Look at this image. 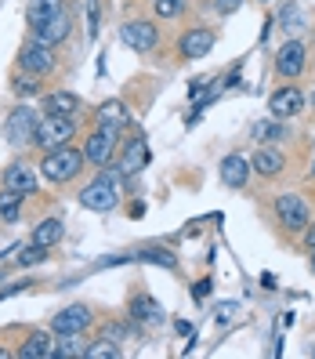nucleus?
Returning <instances> with one entry per match:
<instances>
[{
  "mask_svg": "<svg viewBox=\"0 0 315 359\" xmlns=\"http://www.w3.org/2000/svg\"><path fill=\"white\" fill-rule=\"evenodd\" d=\"M120 185H123L120 163H116V167L105 163V171L80 193V203L88 207V210H98V215H105V210H113V207L120 203Z\"/></svg>",
  "mask_w": 315,
  "mask_h": 359,
  "instance_id": "1",
  "label": "nucleus"
},
{
  "mask_svg": "<svg viewBox=\"0 0 315 359\" xmlns=\"http://www.w3.org/2000/svg\"><path fill=\"white\" fill-rule=\"evenodd\" d=\"M83 153H76V149H69V145H62V149H51L48 156H44V163H40V175H44L51 185H66V182H73L80 171H83Z\"/></svg>",
  "mask_w": 315,
  "mask_h": 359,
  "instance_id": "2",
  "label": "nucleus"
},
{
  "mask_svg": "<svg viewBox=\"0 0 315 359\" xmlns=\"http://www.w3.org/2000/svg\"><path fill=\"white\" fill-rule=\"evenodd\" d=\"M36 109H29V105H15V109L8 113L4 120V138L8 145H15V149H22V145H36Z\"/></svg>",
  "mask_w": 315,
  "mask_h": 359,
  "instance_id": "3",
  "label": "nucleus"
},
{
  "mask_svg": "<svg viewBox=\"0 0 315 359\" xmlns=\"http://www.w3.org/2000/svg\"><path fill=\"white\" fill-rule=\"evenodd\" d=\"M69 138H73V116H55V113L40 116V123H36V145L44 153L69 145Z\"/></svg>",
  "mask_w": 315,
  "mask_h": 359,
  "instance_id": "4",
  "label": "nucleus"
},
{
  "mask_svg": "<svg viewBox=\"0 0 315 359\" xmlns=\"http://www.w3.org/2000/svg\"><path fill=\"white\" fill-rule=\"evenodd\" d=\"M120 40H123L131 51L149 55V51H156V44H160V33H156L153 22H145V18H131V22L120 26Z\"/></svg>",
  "mask_w": 315,
  "mask_h": 359,
  "instance_id": "5",
  "label": "nucleus"
},
{
  "mask_svg": "<svg viewBox=\"0 0 315 359\" xmlns=\"http://www.w3.org/2000/svg\"><path fill=\"white\" fill-rule=\"evenodd\" d=\"M276 218L283 222V229H290V232H304L308 229V203L298 196V193H283V196H276Z\"/></svg>",
  "mask_w": 315,
  "mask_h": 359,
  "instance_id": "6",
  "label": "nucleus"
},
{
  "mask_svg": "<svg viewBox=\"0 0 315 359\" xmlns=\"http://www.w3.org/2000/svg\"><path fill=\"white\" fill-rule=\"evenodd\" d=\"M18 66H22L26 73L44 76V73H51V69H55V48L33 36L29 44H22V51H18Z\"/></svg>",
  "mask_w": 315,
  "mask_h": 359,
  "instance_id": "7",
  "label": "nucleus"
},
{
  "mask_svg": "<svg viewBox=\"0 0 315 359\" xmlns=\"http://www.w3.org/2000/svg\"><path fill=\"white\" fill-rule=\"evenodd\" d=\"M91 327V309L88 305H66L62 312H55L51 316V330L58 334V337H76V334H83Z\"/></svg>",
  "mask_w": 315,
  "mask_h": 359,
  "instance_id": "8",
  "label": "nucleus"
},
{
  "mask_svg": "<svg viewBox=\"0 0 315 359\" xmlns=\"http://www.w3.org/2000/svg\"><path fill=\"white\" fill-rule=\"evenodd\" d=\"M116 138H120V131L98 128L88 142H83V156H88L91 163H98V167H105V163L113 160V153H116Z\"/></svg>",
  "mask_w": 315,
  "mask_h": 359,
  "instance_id": "9",
  "label": "nucleus"
},
{
  "mask_svg": "<svg viewBox=\"0 0 315 359\" xmlns=\"http://www.w3.org/2000/svg\"><path fill=\"white\" fill-rule=\"evenodd\" d=\"M304 62H308V51H304L301 40H286V44L279 48V55H276V69L293 80V76L304 73Z\"/></svg>",
  "mask_w": 315,
  "mask_h": 359,
  "instance_id": "10",
  "label": "nucleus"
},
{
  "mask_svg": "<svg viewBox=\"0 0 315 359\" xmlns=\"http://www.w3.org/2000/svg\"><path fill=\"white\" fill-rule=\"evenodd\" d=\"M268 109H272V116H276V120L298 116V113L304 109V95H301L298 88H293V83H290V88H279L276 95L268 98Z\"/></svg>",
  "mask_w": 315,
  "mask_h": 359,
  "instance_id": "11",
  "label": "nucleus"
},
{
  "mask_svg": "<svg viewBox=\"0 0 315 359\" xmlns=\"http://www.w3.org/2000/svg\"><path fill=\"white\" fill-rule=\"evenodd\" d=\"M214 44H218V36L210 33V29H188L181 36L178 51H181V58H203V55L214 51Z\"/></svg>",
  "mask_w": 315,
  "mask_h": 359,
  "instance_id": "12",
  "label": "nucleus"
},
{
  "mask_svg": "<svg viewBox=\"0 0 315 359\" xmlns=\"http://www.w3.org/2000/svg\"><path fill=\"white\" fill-rule=\"evenodd\" d=\"M4 189H15L22 196H33L36 193V171L29 163H11L4 171Z\"/></svg>",
  "mask_w": 315,
  "mask_h": 359,
  "instance_id": "13",
  "label": "nucleus"
},
{
  "mask_svg": "<svg viewBox=\"0 0 315 359\" xmlns=\"http://www.w3.org/2000/svg\"><path fill=\"white\" fill-rule=\"evenodd\" d=\"M58 11H66V8H62V0H29V4H26V22L33 29H40V26H48Z\"/></svg>",
  "mask_w": 315,
  "mask_h": 359,
  "instance_id": "14",
  "label": "nucleus"
},
{
  "mask_svg": "<svg viewBox=\"0 0 315 359\" xmlns=\"http://www.w3.org/2000/svg\"><path fill=\"white\" fill-rule=\"evenodd\" d=\"M18 355H22V359H51L55 355V337L44 334V330H33L26 337V345L18 348Z\"/></svg>",
  "mask_w": 315,
  "mask_h": 359,
  "instance_id": "15",
  "label": "nucleus"
},
{
  "mask_svg": "<svg viewBox=\"0 0 315 359\" xmlns=\"http://www.w3.org/2000/svg\"><path fill=\"white\" fill-rule=\"evenodd\" d=\"M69 29H73V22H69V15L66 11H58L55 18H51V22L48 26H40V29H33V36L36 40H44V44H62V40H66L69 36Z\"/></svg>",
  "mask_w": 315,
  "mask_h": 359,
  "instance_id": "16",
  "label": "nucleus"
},
{
  "mask_svg": "<svg viewBox=\"0 0 315 359\" xmlns=\"http://www.w3.org/2000/svg\"><path fill=\"white\" fill-rule=\"evenodd\" d=\"M145 160H149V149H145V142H141V138L127 142V149H123V156H120V171H123V178H134L141 167H145Z\"/></svg>",
  "mask_w": 315,
  "mask_h": 359,
  "instance_id": "17",
  "label": "nucleus"
},
{
  "mask_svg": "<svg viewBox=\"0 0 315 359\" xmlns=\"http://www.w3.org/2000/svg\"><path fill=\"white\" fill-rule=\"evenodd\" d=\"M246 178H250V163L243 160V156H225L221 160V182L228 185V189H243L246 185Z\"/></svg>",
  "mask_w": 315,
  "mask_h": 359,
  "instance_id": "18",
  "label": "nucleus"
},
{
  "mask_svg": "<svg viewBox=\"0 0 315 359\" xmlns=\"http://www.w3.org/2000/svg\"><path fill=\"white\" fill-rule=\"evenodd\" d=\"M131 320L156 327V323H163V309L156 305V298H149V294H138V298L131 302Z\"/></svg>",
  "mask_w": 315,
  "mask_h": 359,
  "instance_id": "19",
  "label": "nucleus"
},
{
  "mask_svg": "<svg viewBox=\"0 0 315 359\" xmlns=\"http://www.w3.org/2000/svg\"><path fill=\"white\" fill-rule=\"evenodd\" d=\"M127 105L123 102H102V109H98V128H113V131H120V128H127Z\"/></svg>",
  "mask_w": 315,
  "mask_h": 359,
  "instance_id": "20",
  "label": "nucleus"
},
{
  "mask_svg": "<svg viewBox=\"0 0 315 359\" xmlns=\"http://www.w3.org/2000/svg\"><path fill=\"white\" fill-rule=\"evenodd\" d=\"M250 171H258L261 178H276L283 171V156L276 149H258L254 156H250Z\"/></svg>",
  "mask_w": 315,
  "mask_h": 359,
  "instance_id": "21",
  "label": "nucleus"
},
{
  "mask_svg": "<svg viewBox=\"0 0 315 359\" xmlns=\"http://www.w3.org/2000/svg\"><path fill=\"white\" fill-rule=\"evenodd\" d=\"M44 113H55V116H73L80 113V98L73 91H55L44 98Z\"/></svg>",
  "mask_w": 315,
  "mask_h": 359,
  "instance_id": "22",
  "label": "nucleus"
},
{
  "mask_svg": "<svg viewBox=\"0 0 315 359\" xmlns=\"http://www.w3.org/2000/svg\"><path fill=\"white\" fill-rule=\"evenodd\" d=\"M62 232H66V225H62L58 218H48V222H40V225L33 229V243H36V247H48V250H51V247H55V243L62 240Z\"/></svg>",
  "mask_w": 315,
  "mask_h": 359,
  "instance_id": "23",
  "label": "nucleus"
},
{
  "mask_svg": "<svg viewBox=\"0 0 315 359\" xmlns=\"http://www.w3.org/2000/svg\"><path fill=\"white\" fill-rule=\"evenodd\" d=\"M22 193H15V189H0V218L4 222H18L22 215Z\"/></svg>",
  "mask_w": 315,
  "mask_h": 359,
  "instance_id": "24",
  "label": "nucleus"
},
{
  "mask_svg": "<svg viewBox=\"0 0 315 359\" xmlns=\"http://www.w3.org/2000/svg\"><path fill=\"white\" fill-rule=\"evenodd\" d=\"M83 359H120V345L113 337H102V341H91L83 348Z\"/></svg>",
  "mask_w": 315,
  "mask_h": 359,
  "instance_id": "25",
  "label": "nucleus"
},
{
  "mask_svg": "<svg viewBox=\"0 0 315 359\" xmlns=\"http://www.w3.org/2000/svg\"><path fill=\"white\" fill-rule=\"evenodd\" d=\"M254 138L258 142H283L286 138V128L279 120H258L254 123Z\"/></svg>",
  "mask_w": 315,
  "mask_h": 359,
  "instance_id": "26",
  "label": "nucleus"
},
{
  "mask_svg": "<svg viewBox=\"0 0 315 359\" xmlns=\"http://www.w3.org/2000/svg\"><path fill=\"white\" fill-rule=\"evenodd\" d=\"M279 22H283V33H298V29H304V11L298 4H286L279 11Z\"/></svg>",
  "mask_w": 315,
  "mask_h": 359,
  "instance_id": "27",
  "label": "nucleus"
},
{
  "mask_svg": "<svg viewBox=\"0 0 315 359\" xmlns=\"http://www.w3.org/2000/svg\"><path fill=\"white\" fill-rule=\"evenodd\" d=\"M153 8L160 18H181L185 8H188V0H153Z\"/></svg>",
  "mask_w": 315,
  "mask_h": 359,
  "instance_id": "28",
  "label": "nucleus"
},
{
  "mask_svg": "<svg viewBox=\"0 0 315 359\" xmlns=\"http://www.w3.org/2000/svg\"><path fill=\"white\" fill-rule=\"evenodd\" d=\"M11 88H15V95H18V98H29V95H36V91H40V83H36V73H26V76L18 73Z\"/></svg>",
  "mask_w": 315,
  "mask_h": 359,
  "instance_id": "29",
  "label": "nucleus"
},
{
  "mask_svg": "<svg viewBox=\"0 0 315 359\" xmlns=\"http://www.w3.org/2000/svg\"><path fill=\"white\" fill-rule=\"evenodd\" d=\"M44 258H48V247H36V243H33V247H22V250H18V258H15V262L26 269V265H40Z\"/></svg>",
  "mask_w": 315,
  "mask_h": 359,
  "instance_id": "30",
  "label": "nucleus"
},
{
  "mask_svg": "<svg viewBox=\"0 0 315 359\" xmlns=\"http://www.w3.org/2000/svg\"><path fill=\"white\" fill-rule=\"evenodd\" d=\"M83 348H88V345H76V341H73V334H69V337H62V341L55 345V359H69V355H83Z\"/></svg>",
  "mask_w": 315,
  "mask_h": 359,
  "instance_id": "31",
  "label": "nucleus"
},
{
  "mask_svg": "<svg viewBox=\"0 0 315 359\" xmlns=\"http://www.w3.org/2000/svg\"><path fill=\"white\" fill-rule=\"evenodd\" d=\"M141 258H145V262H156V265H163V269H174V265H178V258L167 255V250H141Z\"/></svg>",
  "mask_w": 315,
  "mask_h": 359,
  "instance_id": "32",
  "label": "nucleus"
},
{
  "mask_svg": "<svg viewBox=\"0 0 315 359\" xmlns=\"http://www.w3.org/2000/svg\"><path fill=\"white\" fill-rule=\"evenodd\" d=\"M239 4H243V0H214L218 15H232V11H239Z\"/></svg>",
  "mask_w": 315,
  "mask_h": 359,
  "instance_id": "33",
  "label": "nucleus"
},
{
  "mask_svg": "<svg viewBox=\"0 0 315 359\" xmlns=\"http://www.w3.org/2000/svg\"><path fill=\"white\" fill-rule=\"evenodd\" d=\"M192 298H196V302L210 298V280H203V283H196V287H192Z\"/></svg>",
  "mask_w": 315,
  "mask_h": 359,
  "instance_id": "34",
  "label": "nucleus"
},
{
  "mask_svg": "<svg viewBox=\"0 0 315 359\" xmlns=\"http://www.w3.org/2000/svg\"><path fill=\"white\" fill-rule=\"evenodd\" d=\"M105 337H113V341L120 345L123 337H127V330H123V327H105Z\"/></svg>",
  "mask_w": 315,
  "mask_h": 359,
  "instance_id": "35",
  "label": "nucleus"
},
{
  "mask_svg": "<svg viewBox=\"0 0 315 359\" xmlns=\"http://www.w3.org/2000/svg\"><path fill=\"white\" fill-rule=\"evenodd\" d=\"M29 283H11L8 290H0V302H4V298H11V294H18V290H26Z\"/></svg>",
  "mask_w": 315,
  "mask_h": 359,
  "instance_id": "36",
  "label": "nucleus"
},
{
  "mask_svg": "<svg viewBox=\"0 0 315 359\" xmlns=\"http://www.w3.org/2000/svg\"><path fill=\"white\" fill-rule=\"evenodd\" d=\"M308 247L315 250V232H308Z\"/></svg>",
  "mask_w": 315,
  "mask_h": 359,
  "instance_id": "37",
  "label": "nucleus"
},
{
  "mask_svg": "<svg viewBox=\"0 0 315 359\" xmlns=\"http://www.w3.org/2000/svg\"><path fill=\"white\" fill-rule=\"evenodd\" d=\"M312 272H315V250H312Z\"/></svg>",
  "mask_w": 315,
  "mask_h": 359,
  "instance_id": "38",
  "label": "nucleus"
},
{
  "mask_svg": "<svg viewBox=\"0 0 315 359\" xmlns=\"http://www.w3.org/2000/svg\"><path fill=\"white\" fill-rule=\"evenodd\" d=\"M4 355H8V352H4V348H0V359H4Z\"/></svg>",
  "mask_w": 315,
  "mask_h": 359,
  "instance_id": "39",
  "label": "nucleus"
},
{
  "mask_svg": "<svg viewBox=\"0 0 315 359\" xmlns=\"http://www.w3.org/2000/svg\"><path fill=\"white\" fill-rule=\"evenodd\" d=\"M312 178H315V163H312Z\"/></svg>",
  "mask_w": 315,
  "mask_h": 359,
  "instance_id": "40",
  "label": "nucleus"
},
{
  "mask_svg": "<svg viewBox=\"0 0 315 359\" xmlns=\"http://www.w3.org/2000/svg\"><path fill=\"white\" fill-rule=\"evenodd\" d=\"M312 355H315V352H312Z\"/></svg>",
  "mask_w": 315,
  "mask_h": 359,
  "instance_id": "41",
  "label": "nucleus"
}]
</instances>
